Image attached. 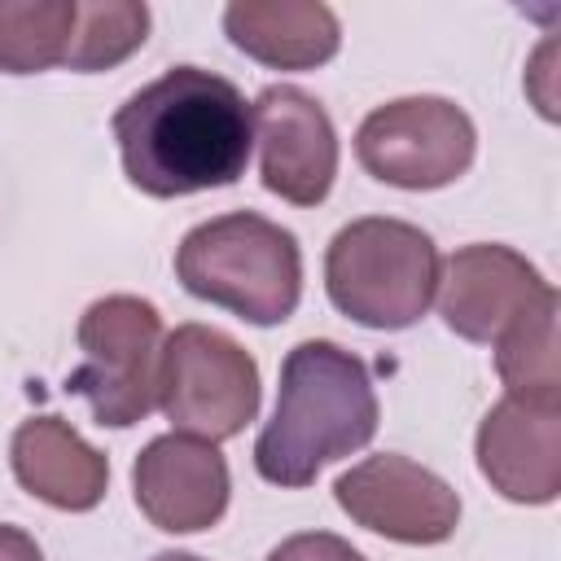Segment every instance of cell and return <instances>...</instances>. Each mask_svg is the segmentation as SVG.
<instances>
[{"label": "cell", "instance_id": "10", "mask_svg": "<svg viewBox=\"0 0 561 561\" xmlns=\"http://www.w3.org/2000/svg\"><path fill=\"white\" fill-rule=\"evenodd\" d=\"M263 188L289 206H320L337 180V131L324 105L294 88L272 83L250 101Z\"/></svg>", "mask_w": 561, "mask_h": 561}, {"label": "cell", "instance_id": "13", "mask_svg": "<svg viewBox=\"0 0 561 561\" xmlns=\"http://www.w3.org/2000/svg\"><path fill=\"white\" fill-rule=\"evenodd\" d=\"M13 478L26 495L61 513H88L105 500L110 460L79 438L61 416H31L13 430L9 443Z\"/></svg>", "mask_w": 561, "mask_h": 561}, {"label": "cell", "instance_id": "16", "mask_svg": "<svg viewBox=\"0 0 561 561\" xmlns=\"http://www.w3.org/2000/svg\"><path fill=\"white\" fill-rule=\"evenodd\" d=\"M149 39V9L140 0H79L66 70L96 75L123 66Z\"/></svg>", "mask_w": 561, "mask_h": 561}, {"label": "cell", "instance_id": "19", "mask_svg": "<svg viewBox=\"0 0 561 561\" xmlns=\"http://www.w3.org/2000/svg\"><path fill=\"white\" fill-rule=\"evenodd\" d=\"M552 57H557V39H543V44H539V53H535V61H530V70H526V92H530V101L539 105V114H543L548 123H557V92H552Z\"/></svg>", "mask_w": 561, "mask_h": 561}, {"label": "cell", "instance_id": "3", "mask_svg": "<svg viewBox=\"0 0 561 561\" xmlns=\"http://www.w3.org/2000/svg\"><path fill=\"white\" fill-rule=\"evenodd\" d=\"M180 285L245 324L272 329L298 311L302 250L289 228L254 210H228L184 232L175 250Z\"/></svg>", "mask_w": 561, "mask_h": 561}, {"label": "cell", "instance_id": "12", "mask_svg": "<svg viewBox=\"0 0 561 561\" xmlns=\"http://www.w3.org/2000/svg\"><path fill=\"white\" fill-rule=\"evenodd\" d=\"M478 469L513 504L561 495V403L504 394L478 425Z\"/></svg>", "mask_w": 561, "mask_h": 561}, {"label": "cell", "instance_id": "15", "mask_svg": "<svg viewBox=\"0 0 561 561\" xmlns=\"http://www.w3.org/2000/svg\"><path fill=\"white\" fill-rule=\"evenodd\" d=\"M79 0H0V70L39 75L66 66Z\"/></svg>", "mask_w": 561, "mask_h": 561}, {"label": "cell", "instance_id": "8", "mask_svg": "<svg viewBox=\"0 0 561 561\" xmlns=\"http://www.w3.org/2000/svg\"><path fill=\"white\" fill-rule=\"evenodd\" d=\"M434 298H438L443 324L456 337L495 346L526 316H535L543 302H552L557 289L513 245L473 241V245H460L456 254H447L438 263Z\"/></svg>", "mask_w": 561, "mask_h": 561}, {"label": "cell", "instance_id": "18", "mask_svg": "<svg viewBox=\"0 0 561 561\" xmlns=\"http://www.w3.org/2000/svg\"><path fill=\"white\" fill-rule=\"evenodd\" d=\"M267 561H368L359 548H351L342 535L333 530H302V535H289L280 539Z\"/></svg>", "mask_w": 561, "mask_h": 561}, {"label": "cell", "instance_id": "5", "mask_svg": "<svg viewBox=\"0 0 561 561\" xmlns=\"http://www.w3.org/2000/svg\"><path fill=\"white\" fill-rule=\"evenodd\" d=\"M79 368L66 377V390L92 408V421L105 430L140 425L158 408L162 373V316L140 294L96 298L75 329Z\"/></svg>", "mask_w": 561, "mask_h": 561}, {"label": "cell", "instance_id": "1", "mask_svg": "<svg viewBox=\"0 0 561 561\" xmlns=\"http://www.w3.org/2000/svg\"><path fill=\"white\" fill-rule=\"evenodd\" d=\"M123 175L145 197H193L245 175L254 149L250 101L202 66H171L114 110Z\"/></svg>", "mask_w": 561, "mask_h": 561}, {"label": "cell", "instance_id": "4", "mask_svg": "<svg viewBox=\"0 0 561 561\" xmlns=\"http://www.w3.org/2000/svg\"><path fill=\"white\" fill-rule=\"evenodd\" d=\"M434 237L408 219L364 215L333 232L324 250L329 302L364 329H412L438 289Z\"/></svg>", "mask_w": 561, "mask_h": 561}, {"label": "cell", "instance_id": "2", "mask_svg": "<svg viewBox=\"0 0 561 561\" xmlns=\"http://www.w3.org/2000/svg\"><path fill=\"white\" fill-rule=\"evenodd\" d=\"M377 421L368 364L329 337H307L280 364L276 412L254 438V469L280 491L311 486L324 465L368 447Z\"/></svg>", "mask_w": 561, "mask_h": 561}, {"label": "cell", "instance_id": "21", "mask_svg": "<svg viewBox=\"0 0 561 561\" xmlns=\"http://www.w3.org/2000/svg\"><path fill=\"white\" fill-rule=\"evenodd\" d=\"M153 561H202V557H193V552H158Z\"/></svg>", "mask_w": 561, "mask_h": 561}, {"label": "cell", "instance_id": "17", "mask_svg": "<svg viewBox=\"0 0 561 561\" xmlns=\"http://www.w3.org/2000/svg\"><path fill=\"white\" fill-rule=\"evenodd\" d=\"M557 311L561 298L543 302L526 316L513 333L495 342V373L508 394L517 399H548L561 403V368H557Z\"/></svg>", "mask_w": 561, "mask_h": 561}, {"label": "cell", "instance_id": "11", "mask_svg": "<svg viewBox=\"0 0 561 561\" xmlns=\"http://www.w3.org/2000/svg\"><path fill=\"white\" fill-rule=\"evenodd\" d=\"M228 460L215 443L193 434H158L131 465V495L149 526L167 535L210 530L228 513Z\"/></svg>", "mask_w": 561, "mask_h": 561}, {"label": "cell", "instance_id": "20", "mask_svg": "<svg viewBox=\"0 0 561 561\" xmlns=\"http://www.w3.org/2000/svg\"><path fill=\"white\" fill-rule=\"evenodd\" d=\"M0 561H44V552L22 526H4L0 522Z\"/></svg>", "mask_w": 561, "mask_h": 561}, {"label": "cell", "instance_id": "14", "mask_svg": "<svg viewBox=\"0 0 561 561\" xmlns=\"http://www.w3.org/2000/svg\"><path fill=\"white\" fill-rule=\"evenodd\" d=\"M224 35L267 70H316L342 48V22L320 0H232Z\"/></svg>", "mask_w": 561, "mask_h": 561}, {"label": "cell", "instance_id": "6", "mask_svg": "<svg viewBox=\"0 0 561 561\" xmlns=\"http://www.w3.org/2000/svg\"><path fill=\"white\" fill-rule=\"evenodd\" d=\"M259 364L254 355L210 324H180L162 342L158 408L175 434L224 443L259 416Z\"/></svg>", "mask_w": 561, "mask_h": 561}, {"label": "cell", "instance_id": "9", "mask_svg": "<svg viewBox=\"0 0 561 561\" xmlns=\"http://www.w3.org/2000/svg\"><path fill=\"white\" fill-rule=\"evenodd\" d=\"M333 500L355 526L412 548L447 543L460 526L456 486L399 451L364 456L359 465H351L333 482Z\"/></svg>", "mask_w": 561, "mask_h": 561}, {"label": "cell", "instance_id": "7", "mask_svg": "<svg viewBox=\"0 0 561 561\" xmlns=\"http://www.w3.org/2000/svg\"><path fill=\"white\" fill-rule=\"evenodd\" d=\"M478 153L473 118L447 96H399L377 110L355 131L359 167L408 193H430L456 184Z\"/></svg>", "mask_w": 561, "mask_h": 561}]
</instances>
